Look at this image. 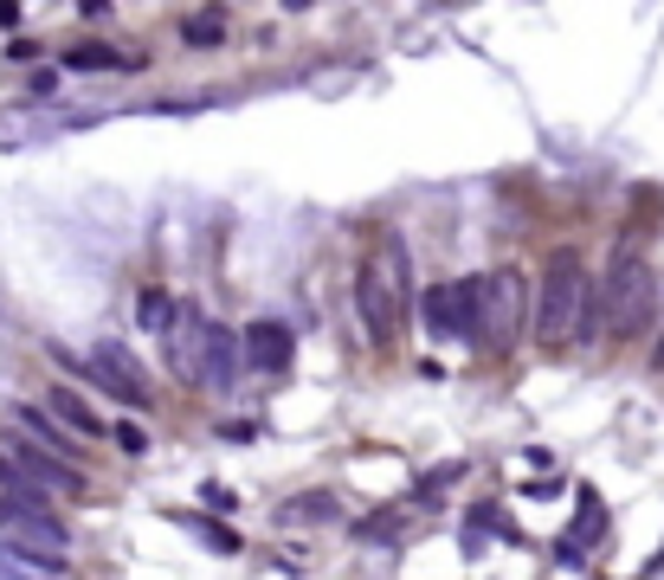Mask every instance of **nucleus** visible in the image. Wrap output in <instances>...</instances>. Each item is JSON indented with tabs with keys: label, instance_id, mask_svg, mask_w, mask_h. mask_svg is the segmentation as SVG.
<instances>
[{
	"label": "nucleus",
	"instance_id": "1",
	"mask_svg": "<svg viewBox=\"0 0 664 580\" xmlns=\"http://www.w3.org/2000/svg\"><path fill=\"white\" fill-rule=\"evenodd\" d=\"M593 329H600V285L581 265V252H555L542 271V297H535V342L548 355H562L575 342H593Z\"/></svg>",
	"mask_w": 664,
	"mask_h": 580
},
{
	"label": "nucleus",
	"instance_id": "2",
	"mask_svg": "<svg viewBox=\"0 0 664 580\" xmlns=\"http://www.w3.org/2000/svg\"><path fill=\"white\" fill-rule=\"evenodd\" d=\"M355 303H362V323H369L374 349H394L400 342V323H407V303H413V258H407V239H381L374 258L355 278Z\"/></svg>",
	"mask_w": 664,
	"mask_h": 580
},
{
	"label": "nucleus",
	"instance_id": "3",
	"mask_svg": "<svg viewBox=\"0 0 664 580\" xmlns=\"http://www.w3.org/2000/svg\"><path fill=\"white\" fill-rule=\"evenodd\" d=\"M652 303H659L652 265L632 245H619L613 265H606V278H600V323H606V336H639L645 316H652Z\"/></svg>",
	"mask_w": 664,
	"mask_h": 580
},
{
	"label": "nucleus",
	"instance_id": "4",
	"mask_svg": "<svg viewBox=\"0 0 664 580\" xmlns=\"http://www.w3.org/2000/svg\"><path fill=\"white\" fill-rule=\"evenodd\" d=\"M484 290H491V278L433 285L426 297H420L426 329H433V336H451V342H478V336H484Z\"/></svg>",
	"mask_w": 664,
	"mask_h": 580
},
{
	"label": "nucleus",
	"instance_id": "5",
	"mask_svg": "<svg viewBox=\"0 0 664 580\" xmlns=\"http://www.w3.org/2000/svg\"><path fill=\"white\" fill-rule=\"evenodd\" d=\"M522 303H529V290H522L517 271H491V290H484V342L491 349H510L517 342Z\"/></svg>",
	"mask_w": 664,
	"mask_h": 580
},
{
	"label": "nucleus",
	"instance_id": "6",
	"mask_svg": "<svg viewBox=\"0 0 664 580\" xmlns=\"http://www.w3.org/2000/svg\"><path fill=\"white\" fill-rule=\"evenodd\" d=\"M13 464L52 497V491H65V497H84V471L77 464H65V458H52L46 445H33V438H13Z\"/></svg>",
	"mask_w": 664,
	"mask_h": 580
},
{
	"label": "nucleus",
	"instance_id": "7",
	"mask_svg": "<svg viewBox=\"0 0 664 580\" xmlns=\"http://www.w3.org/2000/svg\"><path fill=\"white\" fill-rule=\"evenodd\" d=\"M90 367H97L104 387H117V400L148 407V374H143V362H136L123 342H97V349H90Z\"/></svg>",
	"mask_w": 664,
	"mask_h": 580
},
{
	"label": "nucleus",
	"instance_id": "8",
	"mask_svg": "<svg viewBox=\"0 0 664 580\" xmlns=\"http://www.w3.org/2000/svg\"><path fill=\"white\" fill-rule=\"evenodd\" d=\"M207 316L194 310V303H181V323L168 329V362H174V374L181 380H201V362H207Z\"/></svg>",
	"mask_w": 664,
	"mask_h": 580
},
{
	"label": "nucleus",
	"instance_id": "9",
	"mask_svg": "<svg viewBox=\"0 0 664 580\" xmlns=\"http://www.w3.org/2000/svg\"><path fill=\"white\" fill-rule=\"evenodd\" d=\"M291 355H297V336L285 329V323H271V316H265V323H252V329H245V362L258 367V374H285Z\"/></svg>",
	"mask_w": 664,
	"mask_h": 580
},
{
	"label": "nucleus",
	"instance_id": "10",
	"mask_svg": "<svg viewBox=\"0 0 664 580\" xmlns=\"http://www.w3.org/2000/svg\"><path fill=\"white\" fill-rule=\"evenodd\" d=\"M239 355H245V336H232V329H207V362H201V387H214V394H232V374H239Z\"/></svg>",
	"mask_w": 664,
	"mask_h": 580
},
{
	"label": "nucleus",
	"instance_id": "11",
	"mask_svg": "<svg viewBox=\"0 0 664 580\" xmlns=\"http://www.w3.org/2000/svg\"><path fill=\"white\" fill-rule=\"evenodd\" d=\"M52 420H59V426H72V433H84V438H104V433H110V426H104V420H97V413L77 400L72 387H52Z\"/></svg>",
	"mask_w": 664,
	"mask_h": 580
},
{
	"label": "nucleus",
	"instance_id": "12",
	"mask_svg": "<svg viewBox=\"0 0 664 580\" xmlns=\"http://www.w3.org/2000/svg\"><path fill=\"white\" fill-rule=\"evenodd\" d=\"M136 323H143L148 336H161V342H168V329L181 323V303H174L168 290H143V297H136Z\"/></svg>",
	"mask_w": 664,
	"mask_h": 580
},
{
	"label": "nucleus",
	"instance_id": "13",
	"mask_svg": "<svg viewBox=\"0 0 664 580\" xmlns=\"http://www.w3.org/2000/svg\"><path fill=\"white\" fill-rule=\"evenodd\" d=\"M174 522H181V529H188L201 548H214V555H239V548H245V542H239L226 522H214V516H174Z\"/></svg>",
	"mask_w": 664,
	"mask_h": 580
},
{
	"label": "nucleus",
	"instance_id": "14",
	"mask_svg": "<svg viewBox=\"0 0 664 580\" xmlns=\"http://www.w3.org/2000/svg\"><path fill=\"white\" fill-rule=\"evenodd\" d=\"M181 33H188V46H220L226 39V13L220 7H201V13L181 20Z\"/></svg>",
	"mask_w": 664,
	"mask_h": 580
},
{
	"label": "nucleus",
	"instance_id": "15",
	"mask_svg": "<svg viewBox=\"0 0 664 580\" xmlns=\"http://www.w3.org/2000/svg\"><path fill=\"white\" fill-rule=\"evenodd\" d=\"M285 516H291V522H336L342 504H336V497H303V504H291Z\"/></svg>",
	"mask_w": 664,
	"mask_h": 580
},
{
	"label": "nucleus",
	"instance_id": "16",
	"mask_svg": "<svg viewBox=\"0 0 664 580\" xmlns=\"http://www.w3.org/2000/svg\"><path fill=\"white\" fill-rule=\"evenodd\" d=\"M458 478H464V464H439L433 478H420V504H439V491H451Z\"/></svg>",
	"mask_w": 664,
	"mask_h": 580
},
{
	"label": "nucleus",
	"instance_id": "17",
	"mask_svg": "<svg viewBox=\"0 0 664 580\" xmlns=\"http://www.w3.org/2000/svg\"><path fill=\"white\" fill-rule=\"evenodd\" d=\"M20 426H26V433H39L46 451H52V445H65V438H59V420H46V413H33V407H20Z\"/></svg>",
	"mask_w": 664,
	"mask_h": 580
},
{
	"label": "nucleus",
	"instance_id": "18",
	"mask_svg": "<svg viewBox=\"0 0 664 580\" xmlns=\"http://www.w3.org/2000/svg\"><path fill=\"white\" fill-rule=\"evenodd\" d=\"M65 65H77V72H104V65H117V52H110V46H77Z\"/></svg>",
	"mask_w": 664,
	"mask_h": 580
},
{
	"label": "nucleus",
	"instance_id": "19",
	"mask_svg": "<svg viewBox=\"0 0 664 580\" xmlns=\"http://www.w3.org/2000/svg\"><path fill=\"white\" fill-rule=\"evenodd\" d=\"M555 561H562V568H581V561H588V542H581V535L568 529V535L555 542Z\"/></svg>",
	"mask_w": 664,
	"mask_h": 580
},
{
	"label": "nucleus",
	"instance_id": "20",
	"mask_svg": "<svg viewBox=\"0 0 664 580\" xmlns=\"http://www.w3.org/2000/svg\"><path fill=\"white\" fill-rule=\"evenodd\" d=\"M110 433H117V445H123L130 458H143V451H148V433H143V426H130V420H123V426H110Z\"/></svg>",
	"mask_w": 664,
	"mask_h": 580
},
{
	"label": "nucleus",
	"instance_id": "21",
	"mask_svg": "<svg viewBox=\"0 0 664 580\" xmlns=\"http://www.w3.org/2000/svg\"><path fill=\"white\" fill-rule=\"evenodd\" d=\"M201 504L214 509V516H226V509H239V497H232L226 484H201Z\"/></svg>",
	"mask_w": 664,
	"mask_h": 580
},
{
	"label": "nucleus",
	"instance_id": "22",
	"mask_svg": "<svg viewBox=\"0 0 664 580\" xmlns=\"http://www.w3.org/2000/svg\"><path fill=\"white\" fill-rule=\"evenodd\" d=\"M394 529H400V516H369L355 535H362V542H381V535H394Z\"/></svg>",
	"mask_w": 664,
	"mask_h": 580
},
{
	"label": "nucleus",
	"instance_id": "23",
	"mask_svg": "<svg viewBox=\"0 0 664 580\" xmlns=\"http://www.w3.org/2000/svg\"><path fill=\"white\" fill-rule=\"evenodd\" d=\"M652 367H664V342H659V349H652Z\"/></svg>",
	"mask_w": 664,
	"mask_h": 580
}]
</instances>
